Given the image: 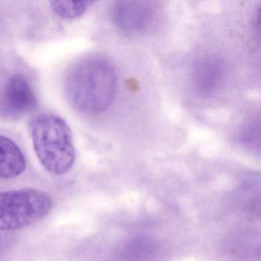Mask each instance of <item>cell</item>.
I'll use <instances>...</instances> for the list:
<instances>
[{
    "label": "cell",
    "instance_id": "ba28073f",
    "mask_svg": "<svg viewBox=\"0 0 261 261\" xmlns=\"http://www.w3.org/2000/svg\"><path fill=\"white\" fill-rule=\"evenodd\" d=\"M240 144L250 150L259 152L260 149V121L259 118L245 122L238 134Z\"/></svg>",
    "mask_w": 261,
    "mask_h": 261
},
{
    "label": "cell",
    "instance_id": "277c9868",
    "mask_svg": "<svg viewBox=\"0 0 261 261\" xmlns=\"http://www.w3.org/2000/svg\"><path fill=\"white\" fill-rule=\"evenodd\" d=\"M155 4L149 1H117L111 10L113 22L128 36L146 33L157 19Z\"/></svg>",
    "mask_w": 261,
    "mask_h": 261
},
{
    "label": "cell",
    "instance_id": "3957f363",
    "mask_svg": "<svg viewBox=\"0 0 261 261\" xmlns=\"http://www.w3.org/2000/svg\"><path fill=\"white\" fill-rule=\"evenodd\" d=\"M53 206L51 197L39 189L0 192V230L29 227L48 215Z\"/></svg>",
    "mask_w": 261,
    "mask_h": 261
},
{
    "label": "cell",
    "instance_id": "8992f818",
    "mask_svg": "<svg viewBox=\"0 0 261 261\" xmlns=\"http://www.w3.org/2000/svg\"><path fill=\"white\" fill-rule=\"evenodd\" d=\"M191 74L195 95L201 99H208L214 97L223 86L225 67L218 56L207 55L195 62Z\"/></svg>",
    "mask_w": 261,
    "mask_h": 261
},
{
    "label": "cell",
    "instance_id": "52a82bcc",
    "mask_svg": "<svg viewBox=\"0 0 261 261\" xmlns=\"http://www.w3.org/2000/svg\"><path fill=\"white\" fill-rule=\"evenodd\" d=\"M25 168V156L19 146L8 137L0 136V178H16Z\"/></svg>",
    "mask_w": 261,
    "mask_h": 261
},
{
    "label": "cell",
    "instance_id": "7a4b0ae2",
    "mask_svg": "<svg viewBox=\"0 0 261 261\" xmlns=\"http://www.w3.org/2000/svg\"><path fill=\"white\" fill-rule=\"evenodd\" d=\"M30 131L36 155L48 172L63 175L72 168L75 149L65 120L53 114H40L31 120Z\"/></svg>",
    "mask_w": 261,
    "mask_h": 261
},
{
    "label": "cell",
    "instance_id": "5b68a950",
    "mask_svg": "<svg viewBox=\"0 0 261 261\" xmlns=\"http://www.w3.org/2000/svg\"><path fill=\"white\" fill-rule=\"evenodd\" d=\"M37 97L24 76L15 74L0 91V114L8 117H21L37 106Z\"/></svg>",
    "mask_w": 261,
    "mask_h": 261
},
{
    "label": "cell",
    "instance_id": "6da1fadb",
    "mask_svg": "<svg viewBox=\"0 0 261 261\" xmlns=\"http://www.w3.org/2000/svg\"><path fill=\"white\" fill-rule=\"evenodd\" d=\"M65 93L71 106L88 115L105 112L114 102L117 74L103 56H85L73 64L65 77Z\"/></svg>",
    "mask_w": 261,
    "mask_h": 261
},
{
    "label": "cell",
    "instance_id": "9c48e42d",
    "mask_svg": "<svg viewBox=\"0 0 261 261\" xmlns=\"http://www.w3.org/2000/svg\"><path fill=\"white\" fill-rule=\"evenodd\" d=\"M93 2L89 1H51V10L56 16L63 19H75L86 13Z\"/></svg>",
    "mask_w": 261,
    "mask_h": 261
}]
</instances>
